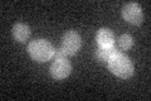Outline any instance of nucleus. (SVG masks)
I'll return each instance as SVG.
<instances>
[{
  "mask_svg": "<svg viewBox=\"0 0 151 101\" xmlns=\"http://www.w3.org/2000/svg\"><path fill=\"white\" fill-rule=\"evenodd\" d=\"M107 66L113 75L120 78H129L134 75V65L126 54L117 52L107 61Z\"/></svg>",
  "mask_w": 151,
  "mask_h": 101,
  "instance_id": "obj_1",
  "label": "nucleus"
},
{
  "mask_svg": "<svg viewBox=\"0 0 151 101\" xmlns=\"http://www.w3.org/2000/svg\"><path fill=\"white\" fill-rule=\"evenodd\" d=\"M54 47L47 39L32 41L28 46V52L30 57L37 62H47L54 56Z\"/></svg>",
  "mask_w": 151,
  "mask_h": 101,
  "instance_id": "obj_2",
  "label": "nucleus"
},
{
  "mask_svg": "<svg viewBox=\"0 0 151 101\" xmlns=\"http://www.w3.org/2000/svg\"><path fill=\"white\" fill-rule=\"evenodd\" d=\"M81 46H82L81 36L76 31L67 32L62 38V48L67 53V56H74L81 49Z\"/></svg>",
  "mask_w": 151,
  "mask_h": 101,
  "instance_id": "obj_3",
  "label": "nucleus"
},
{
  "mask_svg": "<svg viewBox=\"0 0 151 101\" xmlns=\"http://www.w3.org/2000/svg\"><path fill=\"white\" fill-rule=\"evenodd\" d=\"M122 17L126 22L134 25H139L144 20V13L139 4L136 3H127L122 8Z\"/></svg>",
  "mask_w": 151,
  "mask_h": 101,
  "instance_id": "obj_4",
  "label": "nucleus"
},
{
  "mask_svg": "<svg viewBox=\"0 0 151 101\" xmlns=\"http://www.w3.org/2000/svg\"><path fill=\"white\" fill-rule=\"evenodd\" d=\"M49 71L50 76L54 80H63L69 76L70 71H72V66L67 58H58L52 63Z\"/></svg>",
  "mask_w": 151,
  "mask_h": 101,
  "instance_id": "obj_5",
  "label": "nucleus"
},
{
  "mask_svg": "<svg viewBox=\"0 0 151 101\" xmlns=\"http://www.w3.org/2000/svg\"><path fill=\"white\" fill-rule=\"evenodd\" d=\"M96 41L100 48H111L115 46V34L108 28H101L97 32Z\"/></svg>",
  "mask_w": 151,
  "mask_h": 101,
  "instance_id": "obj_6",
  "label": "nucleus"
},
{
  "mask_svg": "<svg viewBox=\"0 0 151 101\" xmlns=\"http://www.w3.org/2000/svg\"><path fill=\"white\" fill-rule=\"evenodd\" d=\"M13 37L18 42H25L30 37V29L29 27L24 23H18L13 27Z\"/></svg>",
  "mask_w": 151,
  "mask_h": 101,
  "instance_id": "obj_7",
  "label": "nucleus"
},
{
  "mask_svg": "<svg viewBox=\"0 0 151 101\" xmlns=\"http://www.w3.org/2000/svg\"><path fill=\"white\" fill-rule=\"evenodd\" d=\"M117 52L119 51L116 49L115 46L111 47V48H100L98 47L96 49V52H94V56H96V58L100 62H107L113 54L117 53Z\"/></svg>",
  "mask_w": 151,
  "mask_h": 101,
  "instance_id": "obj_8",
  "label": "nucleus"
},
{
  "mask_svg": "<svg viewBox=\"0 0 151 101\" xmlns=\"http://www.w3.org/2000/svg\"><path fill=\"white\" fill-rule=\"evenodd\" d=\"M117 43H119V47L121 49L127 51L132 47V44H134V39H132V37L130 34H122V36H120Z\"/></svg>",
  "mask_w": 151,
  "mask_h": 101,
  "instance_id": "obj_9",
  "label": "nucleus"
},
{
  "mask_svg": "<svg viewBox=\"0 0 151 101\" xmlns=\"http://www.w3.org/2000/svg\"><path fill=\"white\" fill-rule=\"evenodd\" d=\"M54 58L55 60H58V58H67V53H65V52L63 51V48L62 47H60V48H58V49H55L54 51Z\"/></svg>",
  "mask_w": 151,
  "mask_h": 101,
  "instance_id": "obj_10",
  "label": "nucleus"
}]
</instances>
